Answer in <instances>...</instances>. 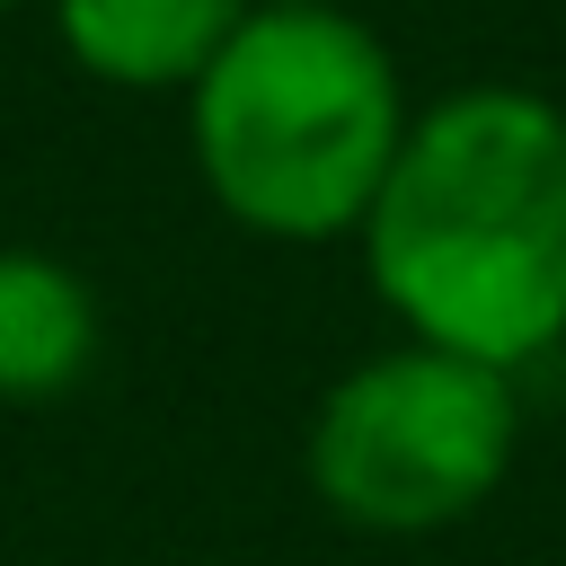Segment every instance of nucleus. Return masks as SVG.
Segmentation results:
<instances>
[{"mask_svg":"<svg viewBox=\"0 0 566 566\" xmlns=\"http://www.w3.org/2000/svg\"><path fill=\"white\" fill-rule=\"evenodd\" d=\"M318 9H345V0H318Z\"/></svg>","mask_w":566,"mask_h":566,"instance_id":"6","label":"nucleus"},{"mask_svg":"<svg viewBox=\"0 0 566 566\" xmlns=\"http://www.w3.org/2000/svg\"><path fill=\"white\" fill-rule=\"evenodd\" d=\"M363 265L407 345L522 371L566 336V115L539 88H451L363 221Z\"/></svg>","mask_w":566,"mask_h":566,"instance_id":"1","label":"nucleus"},{"mask_svg":"<svg viewBox=\"0 0 566 566\" xmlns=\"http://www.w3.org/2000/svg\"><path fill=\"white\" fill-rule=\"evenodd\" d=\"M186 142L239 230L310 248L371 221L407 142V88L354 9L256 0L186 88Z\"/></svg>","mask_w":566,"mask_h":566,"instance_id":"2","label":"nucleus"},{"mask_svg":"<svg viewBox=\"0 0 566 566\" xmlns=\"http://www.w3.org/2000/svg\"><path fill=\"white\" fill-rule=\"evenodd\" d=\"M88 363H97V292L44 248H0V398L9 407L71 398Z\"/></svg>","mask_w":566,"mask_h":566,"instance_id":"5","label":"nucleus"},{"mask_svg":"<svg viewBox=\"0 0 566 566\" xmlns=\"http://www.w3.org/2000/svg\"><path fill=\"white\" fill-rule=\"evenodd\" d=\"M256 0H53L62 53L106 88H195Z\"/></svg>","mask_w":566,"mask_h":566,"instance_id":"4","label":"nucleus"},{"mask_svg":"<svg viewBox=\"0 0 566 566\" xmlns=\"http://www.w3.org/2000/svg\"><path fill=\"white\" fill-rule=\"evenodd\" d=\"M522 398L504 371L398 345L354 363L310 416V486L371 539H424L469 522L513 469Z\"/></svg>","mask_w":566,"mask_h":566,"instance_id":"3","label":"nucleus"},{"mask_svg":"<svg viewBox=\"0 0 566 566\" xmlns=\"http://www.w3.org/2000/svg\"><path fill=\"white\" fill-rule=\"evenodd\" d=\"M0 9H18V0H0Z\"/></svg>","mask_w":566,"mask_h":566,"instance_id":"7","label":"nucleus"}]
</instances>
